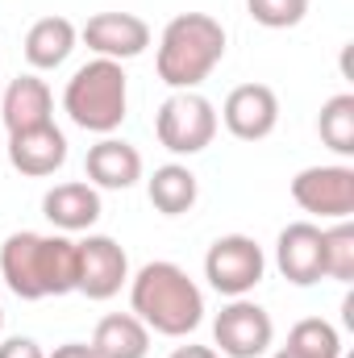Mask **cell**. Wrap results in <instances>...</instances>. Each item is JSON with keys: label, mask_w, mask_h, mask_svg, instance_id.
<instances>
[{"label": "cell", "mask_w": 354, "mask_h": 358, "mask_svg": "<svg viewBox=\"0 0 354 358\" xmlns=\"http://www.w3.org/2000/svg\"><path fill=\"white\" fill-rule=\"evenodd\" d=\"M0 275L21 300L67 296L80 279V242L67 234H8L0 246Z\"/></svg>", "instance_id": "1"}, {"label": "cell", "mask_w": 354, "mask_h": 358, "mask_svg": "<svg viewBox=\"0 0 354 358\" xmlns=\"http://www.w3.org/2000/svg\"><path fill=\"white\" fill-rule=\"evenodd\" d=\"M129 304L134 317L163 338H187L204 321V292L183 267L155 259L129 279Z\"/></svg>", "instance_id": "2"}, {"label": "cell", "mask_w": 354, "mask_h": 358, "mask_svg": "<svg viewBox=\"0 0 354 358\" xmlns=\"http://www.w3.org/2000/svg\"><path fill=\"white\" fill-rule=\"evenodd\" d=\"M225 59V29L208 13H179L163 25L159 38V80L176 92H196Z\"/></svg>", "instance_id": "3"}, {"label": "cell", "mask_w": 354, "mask_h": 358, "mask_svg": "<svg viewBox=\"0 0 354 358\" xmlns=\"http://www.w3.org/2000/svg\"><path fill=\"white\" fill-rule=\"evenodd\" d=\"M63 108L88 134L108 138L113 129H121L125 108H129V80H125L121 63H113V59L84 63L63 88Z\"/></svg>", "instance_id": "4"}, {"label": "cell", "mask_w": 354, "mask_h": 358, "mask_svg": "<svg viewBox=\"0 0 354 358\" xmlns=\"http://www.w3.org/2000/svg\"><path fill=\"white\" fill-rule=\"evenodd\" d=\"M155 134L171 155H200L217 138V108L200 92H171L155 113Z\"/></svg>", "instance_id": "5"}, {"label": "cell", "mask_w": 354, "mask_h": 358, "mask_svg": "<svg viewBox=\"0 0 354 358\" xmlns=\"http://www.w3.org/2000/svg\"><path fill=\"white\" fill-rule=\"evenodd\" d=\"M263 271H267L263 246L246 234H225L204 255V279L213 283V292H221L229 300L255 292L263 283Z\"/></svg>", "instance_id": "6"}, {"label": "cell", "mask_w": 354, "mask_h": 358, "mask_svg": "<svg viewBox=\"0 0 354 358\" xmlns=\"http://www.w3.org/2000/svg\"><path fill=\"white\" fill-rule=\"evenodd\" d=\"M213 342L221 346L217 355L221 358H263L275 342V321L263 304L238 296L229 300L217 321H213Z\"/></svg>", "instance_id": "7"}, {"label": "cell", "mask_w": 354, "mask_h": 358, "mask_svg": "<svg viewBox=\"0 0 354 358\" xmlns=\"http://www.w3.org/2000/svg\"><path fill=\"white\" fill-rule=\"evenodd\" d=\"M292 200L325 221H346L354 213V167L330 163V167H304L292 179Z\"/></svg>", "instance_id": "8"}, {"label": "cell", "mask_w": 354, "mask_h": 358, "mask_svg": "<svg viewBox=\"0 0 354 358\" xmlns=\"http://www.w3.org/2000/svg\"><path fill=\"white\" fill-rule=\"evenodd\" d=\"M125 283H129V259H125V250L113 238H104V234H88L80 242V279H76V292H84L88 300H113Z\"/></svg>", "instance_id": "9"}, {"label": "cell", "mask_w": 354, "mask_h": 358, "mask_svg": "<svg viewBox=\"0 0 354 358\" xmlns=\"http://www.w3.org/2000/svg\"><path fill=\"white\" fill-rule=\"evenodd\" d=\"M221 121L238 142H263L279 125V96L267 84H238L221 104Z\"/></svg>", "instance_id": "10"}, {"label": "cell", "mask_w": 354, "mask_h": 358, "mask_svg": "<svg viewBox=\"0 0 354 358\" xmlns=\"http://www.w3.org/2000/svg\"><path fill=\"white\" fill-rule=\"evenodd\" d=\"M80 38L88 42V50L96 59L125 63V59H138L150 46V25L138 13H96L80 29Z\"/></svg>", "instance_id": "11"}, {"label": "cell", "mask_w": 354, "mask_h": 358, "mask_svg": "<svg viewBox=\"0 0 354 358\" xmlns=\"http://www.w3.org/2000/svg\"><path fill=\"white\" fill-rule=\"evenodd\" d=\"M275 267L296 287H313L317 279H325V271H321V225L292 221L275 242Z\"/></svg>", "instance_id": "12"}, {"label": "cell", "mask_w": 354, "mask_h": 358, "mask_svg": "<svg viewBox=\"0 0 354 358\" xmlns=\"http://www.w3.org/2000/svg\"><path fill=\"white\" fill-rule=\"evenodd\" d=\"M8 163H13V171H21V176H29V179L55 176L67 163V138H63V129L50 121V125H38V129L8 134Z\"/></svg>", "instance_id": "13"}, {"label": "cell", "mask_w": 354, "mask_h": 358, "mask_svg": "<svg viewBox=\"0 0 354 358\" xmlns=\"http://www.w3.org/2000/svg\"><path fill=\"white\" fill-rule=\"evenodd\" d=\"M84 171H88V183L96 192L100 187L125 192V187H134L142 179V155H138V146H129V142H121V138L108 134V138H100L88 150Z\"/></svg>", "instance_id": "14"}, {"label": "cell", "mask_w": 354, "mask_h": 358, "mask_svg": "<svg viewBox=\"0 0 354 358\" xmlns=\"http://www.w3.org/2000/svg\"><path fill=\"white\" fill-rule=\"evenodd\" d=\"M0 121H4L8 134L50 125V121H55V96L46 88V80H38V76H17V80L4 88Z\"/></svg>", "instance_id": "15"}, {"label": "cell", "mask_w": 354, "mask_h": 358, "mask_svg": "<svg viewBox=\"0 0 354 358\" xmlns=\"http://www.w3.org/2000/svg\"><path fill=\"white\" fill-rule=\"evenodd\" d=\"M42 213L55 229L63 234H80L92 229L100 221V192L92 183H55L46 196H42Z\"/></svg>", "instance_id": "16"}, {"label": "cell", "mask_w": 354, "mask_h": 358, "mask_svg": "<svg viewBox=\"0 0 354 358\" xmlns=\"http://www.w3.org/2000/svg\"><path fill=\"white\" fill-rule=\"evenodd\" d=\"M76 42H80V29H76L67 17H42V21L29 25L21 50H25V63H29V67L55 71V67H63V63L71 59Z\"/></svg>", "instance_id": "17"}, {"label": "cell", "mask_w": 354, "mask_h": 358, "mask_svg": "<svg viewBox=\"0 0 354 358\" xmlns=\"http://www.w3.org/2000/svg\"><path fill=\"white\" fill-rule=\"evenodd\" d=\"M88 346L100 358H146L150 355V329L134 313H108L96 321V334Z\"/></svg>", "instance_id": "18"}, {"label": "cell", "mask_w": 354, "mask_h": 358, "mask_svg": "<svg viewBox=\"0 0 354 358\" xmlns=\"http://www.w3.org/2000/svg\"><path fill=\"white\" fill-rule=\"evenodd\" d=\"M146 196L163 217H183V213H192V204L200 196V183L183 163H167V167H155V176L146 183Z\"/></svg>", "instance_id": "19"}, {"label": "cell", "mask_w": 354, "mask_h": 358, "mask_svg": "<svg viewBox=\"0 0 354 358\" xmlns=\"http://www.w3.org/2000/svg\"><path fill=\"white\" fill-rule=\"evenodd\" d=\"M317 134H321V142H325L334 155H342V159H351L354 155V96L351 92L330 96V100L321 104Z\"/></svg>", "instance_id": "20"}, {"label": "cell", "mask_w": 354, "mask_h": 358, "mask_svg": "<svg viewBox=\"0 0 354 358\" xmlns=\"http://www.w3.org/2000/svg\"><path fill=\"white\" fill-rule=\"evenodd\" d=\"M288 350L300 355V358H342V338H338V329H334L330 321H321V317H304V321L292 325V334H288Z\"/></svg>", "instance_id": "21"}, {"label": "cell", "mask_w": 354, "mask_h": 358, "mask_svg": "<svg viewBox=\"0 0 354 358\" xmlns=\"http://www.w3.org/2000/svg\"><path fill=\"white\" fill-rule=\"evenodd\" d=\"M321 271L325 279H338V283H351L354 279V225L351 217L321 229Z\"/></svg>", "instance_id": "22"}, {"label": "cell", "mask_w": 354, "mask_h": 358, "mask_svg": "<svg viewBox=\"0 0 354 358\" xmlns=\"http://www.w3.org/2000/svg\"><path fill=\"white\" fill-rule=\"evenodd\" d=\"M246 13L263 25V29H292L304 21L309 0H246Z\"/></svg>", "instance_id": "23"}, {"label": "cell", "mask_w": 354, "mask_h": 358, "mask_svg": "<svg viewBox=\"0 0 354 358\" xmlns=\"http://www.w3.org/2000/svg\"><path fill=\"white\" fill-rule=\"evenodd\" d=\"M0 358H46V350L34 338H4L0 342Z\"/></svg>", "instance_id": "24"}, {"label": "cell", "mask_w": 354, "mask_h": 358, "mask_svg": "<svg viewBox=\"0 0 354 358\" xmlns=\"http://www.w3.org/2000/svg\"><path fill=\"white\" fill-rule=\"evenodd\" d=\"M46 358H100L96 350H92L88 342H63V346H55V355Z\"/></svg>", "instance_id": "25"}, {"label": "cell", "mask_w": 354, "mask_h": 358, "mask_svg": "<svg viewBox=\"0 0 354 358\" xmlns=\"http://www.w3.org/2000/svg\"><path fill=\"white\" fill-rule=\"evenodd\" d=\"M171 358H221V355H217L213 346H176Z\"/></svg>", "instance_id": "26"}, {"label": "cell", "mask_w": 354, "mask_h": 358, "mask_svg": "<svg viewBox=\"0 0 354 358\" xmlns=\"http://www.w3.org/2000/svg\"><path fill=\"white\" fill-rule=\"evenodd\" d=\"M271 358H300V355H292V350L283 346V350H275V355H271Z\"/></svg>", "instance_id": "27"}, {"label": "cell", "mask_w": 354, "mask_h": 358, "mask_svg": "<svg viewBox=\"0 0 354 358\" xmlns=\"http://www.w3.org/2000/svg\"><path fill=\"white\" fill-rule=\"evenodd\" d=\"M0 329H4V308H0Z\"/></svg>", "instance_id": "28"}]
</instances>
